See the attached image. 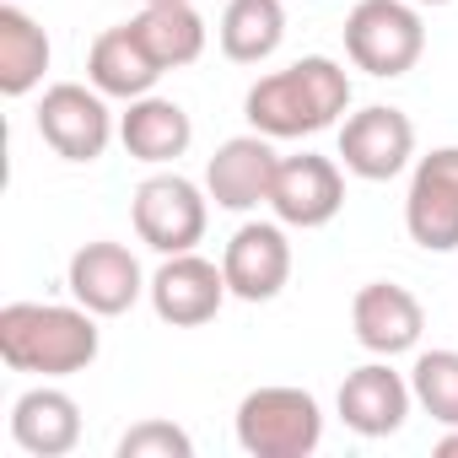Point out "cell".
<instances>
[{
  "label": "cell",
  "instance_id": "obj_17",
  "mask_svg": "<svg viewBox=\"0 0 458 458\" xmlns=\"http://www.w3.org/2000/svg\"><path fill=\"white\" fill-rule=\"evenodd\" d=\"M87 81H92L103 98H124V103H135V98H146V92L162 81V65H157L151 49L135 38V28L119 22V28H108V33L92 38Z\"/></svg>",
  "mask_w": 458,
  "mask_h": 458
},
{
  "label": "cell",
  "instance_id": "obj_19",
  "mask_svg": "<svg viewBox=\"0 0 458 458\" xmlns=\"http://www.w3.org/2000/svg\"><path fill=\"white\" fill-rule=\"evenodd\" d=\"M130 28L162 71H183L205 55V17L194 12V0H151L140 17H130Z\"/></svg>",
  "mask_w": 458,
  "mask_h": 458
},
{
  "label": "cell",
  "instance_id": "obj_13",
  "mask_svg": "<svg viewBox=\"0 0 458 458\" xmlns=\"http://www.w3.org/2000/svg\"><path fill=\"white\" fill-rule=\"evenodd\" d=\"M276 146L270 135H233V140H221L216 157L205 162V194L221 205V210H259L270 205V189H276Z\"/></svg>",
  "mask_w": 458,
  "mask_h": 458
},
{
  "label": "cell",
  "instance_id": "obj_20",
  "mask_svg": "<svg viewBox=\"0 0 458 458\" xmlns=\"http://www.w3.org/2000/svg\"><path fill=\"white\" fill-rule=\"evenodd\" d=\"M216 38L233 65H265L286 38V6L281 0H226Z\"/></svg>",
  "mask_w": 458,
  "mask_h": 458
},
{
  "label": "cell",
  "instance_id": "obj_21",
  "mask_svg": "<svg viewBox=\"0 0 458 458\" xmlns=\"http://www.w3.org/2000/svg\"><path fill=\"white\" fill-rule=\"evenodd\" d=\"M49 60H55L49 33L22 6H0V92H6V98H28L44 81Z\"/></svg>",
  "mask_w": 458,
  "mask_h": 458
},
{
  "label": "cell",
  "instance_id": "obj_15",
  "mask_svg": "<svg viewBox=\"0 0 458 458\" xmlns=\"http://www.w3.org/2000/svg\"><path fill=\"white\" fill-rule=\"evenodd\" d=\"M410 404H415V388H410V377H399V372L388 367V356H383V361H367V367H356V372H345L340 399H335L340 420H345L356 437H394V431L404 426Z\"/></svg>",
  "mask_w": 458,
  "mask_h": 458
},
{
  "label": "cell",
  "instance_id": "obj_10",
  "mask_svg": "<svg viewBox=\"0 0 458 458\" xmlns=\"http://www.w3.org/2000/svg\"><path fill=\"white\" fill-rule=\"evenodd\" d=\"M221 270L238 302H276L292 281L286 221H243L221 249Z\"/></svg>",
  "mask_w": 458,
  "mask_h": 458
},
{
  "label": "cell",
  "instance_id": "obj_22",
  "mask_svg": "<svg viewBox=\"0 0 458 458\" xmlns=\"http://www.w3.org/2000/svg\"><path fill=\"white\" fill-rule=\"evenodd\" d=\"M410 388L437 426H458V351H420L410 367Z\"/></svg>",
  "mask_w": 458,
  "mask_h": 458
},
{
  "label": "cell",
  "instance_id": "obj_12",
  "mask_svg": "<svg viewBox=\"0 0 458 458\" xmlns=\"http://www.w3.org/2000/svg\"><path fill=\"white\" fill-rule=\"evenodd\" d=\"M233 297V286H226V270L205 254H167L151 276V308L162 324L173 329H199L221 313V302Z\"/></svg>",
  "mask_w": 458,
  "mask_h": 458
},
{
  "label": "cell",
  "instance_id": "obj_8",
  "mask_svg": "<svg viewBox=\"0 0 458 458\" xmlns=\"http://www.w3.org/2000/svg\"><path fill=\"white\" fill-rule=\"evenodd\" d=\"M415 157V124L404 108L388 103H367L356 114L340 119V162L345 173L367 178V183H388L410 167Z\"/></svg>",
  "mask_w": 458,
  "mask_h": 458
},
{
  "label": "cell",
  "instance_id": "obj_24",
  "mask_svg": "<svg viewBox=\"0 0 458 458\" xmlns=\"http://www.w3.org/2000/svg\"><path fill=\"white\" fill-rule=\"evenodd\" d=\"M437 458H458V426H447V431L437 437Z\"/></svg>",
  "mask_w": 458,
  "mask_h": 458
},
{
  "label": "cell",
  "instance_id": "obj_16",
  "mask_svg": "<svg viewBox=\"0 0 458 458\" xmlns=\"http://www.w3.org/2000/svg\"><path fill=\"white\" fill-rule=\"evenodd\" d=\"M12 442L33 458H65L76 453L81 442V404L65 394V388H28L17 404H12Z\"/></svg>",
  "mask_w": 458,
  "mask_h": 458
},
{
  "label": "cell",
  "instance_id": "obj_18",
  "mask_svg": "<svg viewBox=\"0 0 458 458\" xmlns=\"http://www.w3.org/2000/svg\"><path fill=\"white\" fill-rule=\"evenodd\" d=\"M119 140H124V151H130L135 162L167 167V162H178V157L189 151L194 124H189L183 103L146 92V98H135V103H130V114L119 119Z\"/></svg>",
  "mask_w": 458,
  "mask_h": 458
},
{
  "label": "cell",
  "instance_id": "obj_11",
  "mask_svg": "<svg viewBox=\"0 0 458 458\" xmlns=\"http://www.w3.org/2000/svg\"><path fill=\"white\" fill-rule=\"evenodd\" d=\"M270 210L276 221L286 226H329L340 210H345V173L335 157H318V151H297V157H281L276 167V189H270Z\"/></svg>",
  "mask_w": 458,
  "mask_h": 458
},
{
  "label": "cell",
  "instance_id": "obj_4",
  "mask_svg": "<svg viewBox=\"0 0 458 458\" xmlns=\"http://www.w3.org/2000/svg\"><path fill=\"white\" fill-rule=\"evenodd\" d=\"M345 55L356 71L394 81L420 65L426 55V22L415 0H356L345 17Z\"/></svg>",
  "mask_w": 458,
  "mask_h": 458
},
{
  "label": "cell",
  "instance_id": "obj_5",
  "mask_svg": "<svg viewBox=\"0 0 458 458\" xmlns=\"http://www.w3.org/2000/svg\"><path fill=\"white\" fill-rule=\"evenodd\" d=\"M135 238L146 249H157L162 259L167 254H189L199 238H205V221H210V194L183 178V173H151L140 189H135Z\"/></svg>",
  "mask_w": 458,
  "mask_h": 458
},
{
  "label": "cell",
  "instance_id": "obj_2",
  "mask_svg": "<svg viewBox=\"0 0 458 458\" xmlns=\"http://www.w3.org/2000/svg\"><path fill=\"white\" fill-rule=\"evenodd\" d=\"M103 351L98 313L71 302H6L0 308V361L33 377L87 372Z\"/></svg>",
  "mask_w": 458,
  "mask_h": 458
},
{
  "label": "cell",
  "instance_id": "obj_14",
  "mask_svg": "<svg viewBox=\"0 0 458 458\" xmlns=\"http://www.w3.org/2000/svg\"><path fill=\"white\" fill-rule=\"evenodd\" d=\"M351 329H356L361 351H372V356H404V351L420 345L426 308L415 302V292H404L394 281H367L351 297Z\"/></svg>",
  "mask_w": 458,
  "mask_h": 458
},
{
  "label": "cell",
  "instance_id": "obj_3",
  "mask_svg": "<svg viewBox=\"0 0 458 458\" xmlns=\"http://www.w3.org/2000/svg\"><path fill=\"white\" fill-rule=\"evenodd\" d=\"M238 447L249 458H308L324 442V410L308 388L265 383L238 404Z\"/></svg>",
  "mask_w": 458,
  "mask_h": 458
},
{
  "label": "cell",
  "instance_id": "obj_26",
  "mask_svg": "<svg viewBox=\"0 0 458 458\" xmlns=\"http://www.w3.org/2000/svg\"><path fill=\"white\" fill-rule=\"evenodd\" d=\"M140 6H151V0H140Z\"/></svg>",
  "mask_w": 458,
  "mask_h": 458
},
{
  "label": "cell",
  "instance_id": "obj_25",
  "mask_svg": "<svg viewBox=\"0 0 458 458\" xmlns=\"http://www.w3.org/2000/svg\"><path fill=\"white\" fill-rule=\"evenodd\" d=\"M415 6H453V0H415Z\"/></svg>",
  "mask_w": 458,
  "mask_h": 458
},
{
  "label": "cell",
  "instance_id": "obj_7",
  "mask_svg": "<svg viewBox=\"0 0 458 458\" xmlns=\"http://www.w3.org/2000/svg\"><path fill=\"white\" fill-rule=\"evenodd\" d=\"M404 233L426 254L458 249V146H437L415 162L404 194Z\"/></svg>",
  "mask_w": 458,
  "mask_h": 458
},
{
  "label": "cell",
  "instance_id": "obj_23",
  "mask_svg": "<svg viewBox=\"0 0 458 458\" xmlns=\"http://www.w3.org/2000/svg\"><path fill=\"white\" fill-rule=\"evenodd\" d=\"M119 458H194V437L173 420H135L119 437Z\"/></svg>",
  "mask_w": 458,
  "mask_h": 458
},
{
  "label": "cell",
  "instance_id": "obj_1",
  "mask_svg": "<svg viewBox=\"0 0 458 458\" xmlns=\"http://www.w3.org/2000/svg\"><path fill=\"white\" fill-rule=\"evenodd\" d=\"M351 108V76L329 55H302L286 71H270L249 87L243 114L270 140H302L329 124H340Z\"/></svg>",
  "mask_w": 458,
  "mask_h": 458
},
{
  "label": "cell",
  "instance_id": "obj_6",
  "mask_svg": "<svg viewBox=\"0 0 458 458\" xmlns=\"http://www.w3.org/2000/svg\"><path fill=\"white\" fill-rule=\"evenodd\" d=\"M33 124H38V135H44V146L55 151V157H65V162H98L103 151H108V140H114V114H108V98L87 81H55V87H44V98H38V114H33Z\"/></svg>",
  "mask_w": 458,
  "mask_h": 458
},
{
  "label": "cell",
  "instance_id": "obj_9",
  "mask_svg": "<svg viewBox=\"0 0 458 458\" xmlns=\"http://www.w3.org/2000/svg\"><path fill=\"white\" fill-rule=\"evenodd\" d=\"M65 286L98 318H119V313H130L140 302V292H151V281L140 276V259L124 243H114V238L81 243L71 254V265H65Z\"/></svg>",
  "mask_w": 458,
  "mask_h": 458
}]
</instances>
